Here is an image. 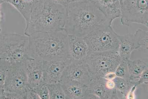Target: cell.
<instances>
[{
    "label": "cell",
    "instance_id": "f1b7e54d",
    "mask_svg": "<svg viewBox=\"0 0 148 99\" xmlns=\"http://www.w3.org/2000/svg\"><path fill=\"white\" fill-rule=\"evenodd\" d=\"M25 2L32 6V5L38 2L39 0H23Z\"/></svg>",
    "mask_w": 148,
    "mask_h": 99
},
{
    "label": "cell",
    "instance_id": "ffe728a7",
    "mask_svg": "<svg viewBox=\"0 0 148 99\" xmlns=\"http://www.w3.org/2000/svg\"><path fill=\"white\" fill-rule=\"evenodd\" d=\"M133 34L136 41L138 50H144L147 51L148 48L147 31L139 29Z\"/></svg>",
    "mask_w": 148,
    "mask_h": 99
},
{
    "label": "cell",
    "instance_id": "cb8c5ba5",
    "mask_svg": "<svg viewBox=\"0 0 148 99\" xmlns=\"http://www.w3.org/2000/svg\"><path fill=\"white\" fill-rule=\"evenodd\" d=\"M9 67L4 62L0 60V89H3Z\"/></svg>",
    "mask_w": 148,
    "mask_h": 99
},
{
    "label": "cell",
    "instance_id": "d4e9b609",
    "mask_svg": "<svg viewBox=\"0 0 148 99\" xmlns=\"http://www.w3.org/2000/svg\"><path fill=\"white\" fill-rule=\"evenodd\" d=\"M148 83V67L144 70L143 72L140 76L138 80H137L136 84L138 86L142 85V84H146L147 85Z\"/></svg>",
    "mask_w": 148,
    "mask_h": 99
},
{
    "label": "cell",
    "instance_id": "1f68e13d",
    "mask_svg": "<svg viewBox=\"0 0 148 99\" xmlns=\"http://www.w3.org/2000/svg\"><path fill=\"white\" fill-rule=\"evenodd\" d=\"M4 3V0H0V14H3V13L1 8H2V5L3 3Z\"/></svg>",
    "mask_w": 148,
    "mask_h": 99
},
{
    "label": "cell",
    "instance_id": "8fae6325",
    "mask_svg": "<svg viewBox=\"0 0 148 99\" xmlns=\"http://www.w3.org/2000/svg\"><path fill=\"white\" fill-rule=\"evenodd\" d=\"M71 60H51L44 61L45 82L47 85L60 83L66 67Z\"/></svg>",
    "mask_w": 148,
    "mask_h": 99
},
{
    "label": "cell",
    "instance_id": "484cf974",
    "mask_svg": "<svg viewBox=\"0 0 148 99\" xmlns=\"http://www.w3.org/2000/svg\"><path fill=\"white\" fill-rule=\"evenodd\" d=\"M105 86L108 89L114 90L116 89L115 84L113 80H105Z\"/></svg>",
    "mask_w": 148,
    "mask_h": 99
},
{
    "label": "cell",
    "instance_id": "836d02e7",
    "mask_svg": "<svg viewBox=\"0 0 148 99\" xmlns=\"http://www.w3.org/2000/svg\"><path fill=\"white\" fill-rule=\"evenodd\" d=\"M2 33H0V41H1V39H2Z\"/></svg>",
    "mask_w": 148,
    "mask_h": 99
},
{
    "label": "cell",
    "instance_id": "83f0119b",
    "mask_svg": "<svg viewBox=\"0 0 148 99\" xmlns=\"http://www.w3.org/2000/svg\"><path fill=\"white\" fill-rule=\"evenodd\" d=\"M116 77L115 72H111L103 76V78L106 80H114Z\"/></svg>",
    "mask_w": 148,
    "mask_h": 99
},
{
    "label": "cell",
    "instance_id": "4316f807",
    "mask_svg": "<svg viewBox=\"0 0 148 99\" xmlns=\"http://www.w3.org/2000/svg\"><path fill=\"white\" fill-rule=\"evenodd\" d=\"M50 1L66 8H67L70 3V0H50Z\"/></svg>",
    "mask_w": 148,
    "mask_h": 99
},
{
    "label": "cell",
    "instance_id": "d6a6232c",
    "mask_svg": "<svg viewBox=\"0 0 148 99\" xmlns=\"http://www.w3.org/2000/svg\"><path fill=\"white\" fill-rule=\"evenodd\" d=\"M3 14H0V33H1V31H2V28H1V21H2L3 18Z\"/></svg>",
    "mask_w": 148,
    "mask_h": 99
},
{
    "label": "cell",
    "instance_id": "603a6c76",
    "mask_svg": "<svg viewBox=\"0 0 148 99\" xmlns=\"http://www.w3.org/2000/svg\"><path fill=\"white\" fill-rule=\"evenodd\" d=\"M34 90L40 99H49V92L47 84L44 83L38 86Z\"/></svg>",
    "mask_w": 148,
    "mask_h": 99
},
{
    "label": "cell",
    "instance_id": "2e32d148",
    "mask_svg": "<svg viewBox=\"0 0 148 99\" xmlns=\"http://www.w3.org/2000/svg\"><path fill=\"white\" fill-rule=\"evenodd\" d=\"M119 41V52L121 60H128L130 58L132 52L138 50L133 34L118 35Z\"/></svg>",
    "mask_w": 148,
    "mask_h": 99
},
{
    "label": "cell",
    "instance_id": "44dd1931",
    "mask_svg": "<svg viewBox=\"0 0 148 99\" xmlns=\"http://www.w3.org/2000/svg\"><path fill=\"white\" fill-rule=\"evenodd\" d=\"M51 99H65L66 97L60 83L47 85Z\"/></svg>",
    "mask_w": 148,
    "mask_h": 99
},
{
    "label": "cell",
    "instance_id": "7c38bea8",
    "mask_svg": "<svg viewBox=\"0 0 148 99\" xmlns=\"http://www.w3.org/2000/svg\"><path fill=\"white\" fill-rule=\"evenodd\" d=\"M103 77L92 79L88 86L90 99H120L116 89L109 90L105 86Z\"/></svg>",
    "mask_w": 148,
    "mask_h": 99
},
{
    "label": "cell",
    "instance_id": "7a4b0ae2",
    "mask_svg": "<svg viewBox=\"0 0 148 99\" xmlns=\"http://www.w3.org/2000/svg\"><path fill=\"white\" fill-rule=\"evenodd\" d=\"M67 8L50 0H39L32 5L29 19L26 24L24 34L64 30Z\"/></svg>",
    "mask_w": 148,
    "mask_h": 99
},
{
    "label": "cell",
    "instance_id": "4fadbf2b",
    "mask_svg": "<svg viewBox=\"0 0 148 99\" xmlns=\"http://www.w3.org/2000/svg\"><path fill=\"white\" fill-rule=\"evenodd\" d=\"M68 53L71 60H84L89 52L84 38L68 35Z\"/></svg>",
    "mask_w": 148,
    "mask_h": 99
},
{
    "label": "cell",
    "instance_id": "4dcf8cb0",
    "mask_svg": "<svg viewBox=\"0 0 148 99\" xmlns=\"http://www.w3.org/2000/svg\"><path fill=\"white\" fill-rule=\"evenodd\" d=\"M0 99H5L3 89H0Z\"/></svg>",
    "mask_w": 148,
    "mask_h": 99
},
{
    "label": "cell",
    "instance_id": "ba28073f",
    "mask_svg": "<svg viewBox=\"0 0 148 99\" xmlns=\"http://www.w3.org/2000/svg\"><path fill=\"white\" fill-rule=\"evenodd\" d=\"M148 0H120V22L131 27L141 24L148 28Z\"/></svg>",
    "mask_w": 148,
    "mask_h": 99
},
{
    "label": "cell",
    "instance_id": "f546056e",
    "mask_svg": "<svg viewBox=\"0 0 148 99\" xmlns=\"http://www.w3.org/2000/svg\"><path fill=\"white\" fill-rule=\"evenodd\" d=\"M88 1V0H70V3H76L84 2V1Z\"/></svg>",
    "mask_w": 148,
    "mask_h": 99
},
{
    "label": "cell",
    "instance_id": "8992f818",
    "mask_svg": "<svg viewBox=\"0 0 148 99\" xmlns=\"http://www.w3.org/2000/svg\"><path fill=\"white\" fill-rule=\"evenodd\" d=\"M118 51L90 52L84 62L92 79L103 77L107 74L115 72L121 61Z\"/></svg>",
    "mask_w": 148,
    "mask_h": 99
},
{
    "label": "cell",
    "instance_id": "e0dca14e",
    "mask_svg": "<svg viewBox=\"0 0 148 99\" xmlns=\"http://www.w3.org/2000/svg\"><path fill=\"white\" fill-rule=\"evenodd\" d=\"M130 81L136 84L140 76L146 68L148 67L147 59H137L127 60Z\"/></svg>",
    "mask_w": 148,
    "mask_h": 99
},
{
    "label": "cell",
    "instance_id": "52a82bcc",
    "mask_svg": "<svg viewBox=\"0 0 148 99\" xmlns=\"http://www.w3.org/2000/svg\"><path fill=\"white\" fill-rule=\"evenodd\" d=\"M118 34L112 25L101 26L84 37L89 52L118 51L119 46Z\"/></svg>",
    "mask_w": 148,
    "mask_h": 99
},
{
    "label": "cell",
    "instance_id": "7402d4cb",
    "mask_svg": "<svg viewBox=\"0 0 148 99\" xmlns=\"http://www.w3.org/2000/svg\"><path fill=\"white\" fill-rule=\"evenodd\" d=\"M115 72L116 76L129 80V70L127 61L121 60Z\"/></svg>",
    "mask_w": 148,
    "mask_h": 99
},
{
    "label": "cell",
    "instance_id": "9c48e42d",
    "mask_svg": "<svg viewBox=\"0 0 148 99\" xmlns=\"http://www.w3.org/2000/svg\"><path fill=\"white\" fill-rule=\"evenodd\" d=\"M92 78L84 60H71L66 67L60 80H74L88 86Z\"/></svg>",
    "mask_w": 148,
    "mask_h": 99
},
{
    "label": "cell",
    "instance_id": "30bf717a",
    "mask_svg": "<svg viewBox=\"0 0 148 99\" xmlns=\"http://www.w3.org/2000/svg\"><path fill=\"white\" fill-rule=\"evenodd\" d=\"M24 67L30 88L33 89L45 83L44 61L30 58L26 60Z\"/></svg>",
    "mask_w": 148,
    "mask_h": 99
},
{
    "label": "cell",
    "instance_id": "5b68a950",
    "mask_svg": "<svg viewBox=\"0 0 148 99\" xmlns=\"http://www.w3.org/2000/svg\"><path fill=\"white\" fill-rule=\"evenodd\" d=\"M5 99H39L29 87L24 65L10 67L3 88Z\"/></svg>",
    "mask_w": 148,
    "mask_h": 99
},
{
    "label": "cell",
    "instance_id": "3957f363",
    "mask_svg": "<svg viewBox=\"0 0 148 99\" xmlns=\"http://www.w3.org/2000/svg\"><path fill=\"white\" fill-rule=\"evenodd\" d=\"M30 58L45 61L69 59L68 35L64 30L36 33L28 36Z\"/></svg>",
    "mask_w": 148,
    "mask_h": 99
},
{
    "label": "cell",
    "instance_id": "6da1fadb",
    "mask_svg": "<svg viewBox=\"0 0 148 99\" xmlns=\"http://www.w3.org/2000/svg\"><path fill=\"white\" fill-rule=\"evenodd\" d=\"M67 12L64 30L68 35L84 38L99 27L111 25L91 0L70 3Z\"/></svg>",
    "mask_w": 148,
    "mask_h": 99
},
{
    "label": "cell",
    "instance_id": "277c9868",
    "mask_svg": "<svg viewBox=\"0 0 148 99\" xmlns=\"http://www.w3.org/2000/svg\"><path fill=\"white\" fill-rule=\"evenodd\" d=\"M28 39L24 34H2L0 41V60L9 68L24 65L30 58L27 50Z\"/></svg>",
    "mask_w": 148,
    "mask_h": 99
},
{
    "label": "cell",
    "instance_id": "ac0fdd59",
    "mask_svg": "<svg viewBox=\"0 0 148 99\" xmlns=\"http://www.w3.org/2000/svg\"><path fill=\"white\" fill-rule=\"evenodd\" d=\"M4 2L10 4L18 10L27 23L29 19L32 5L23 0H4Z\"/></svg>",
    "mask_w": 148,
    "mask_h": 99
},
{
    "label": "cell",
    "instance_id": "9a60e30c",
    "mask_svg": "<svg viewBox=\"0 0 148 99\" xmlns=\"http://www.w3.org/2000/svg\"><path fill=\"white\" fill-rule=\"evenodd\" d=\"M60 84L66 99H90L88 86L74 80L61 82Z\"/></svg>",
    "mask_w": 148,
    "mask_h": 99
},
{
    "label": "cell",
    "instance_id": "d6986e66",
    "mask_svg": "<svg viewBox=\"0 0 148 99\" xmlns=\"http://www.w3.org/2000/svg\"><path fill=\"white\" fill-rule=\"evenodd\" d=\"M115 84V88L120 94V98L126 99L127 95L133 86L134 83L129 80L116 76L113 80Z\"/></svg>",
    "mask_w": 148,
    "mask_h": 99
},
{
    "label": "cell",
    "instance_id": "5bb4252c",
    "mask_svg": "<svg viewBox=\"0 0 148 99\" xmlns=\"http://www.w3.org/2000/svg\"><path fill=\"white\" fill-rule=\"evenodd\" d=\"M108 19L110 24L120 18V0H91Z\"/></svg>",
    "mask_w": 148,
    "mask_h": 99
},
{
    "label": "cell",
    "instance_id": "e575fe53",
    "mask_svg": "<svg viewBox=\"0 0 148 99\" xmlns=\"http://www.w3.org/2000/svg\"></svg>",
    "mask_w": 148,
    "mask_h": 99
}]
</instances>
